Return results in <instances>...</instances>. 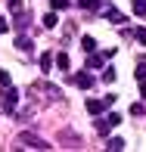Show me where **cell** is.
<instances>
[{
    "instance_id": "obj_6",
    "label": "cell",
    "mask_w": 146,
    "mask_h": 152,
    "mask_svg": "<svg viewBox=\"0 0 146 152\" xmlns=\"http://www.w3.org/2000/svg\"><path fill=\"white\" fill-rule=\"evenodd\" d=\"M103 16H106L109 22H115V25H118V22H124V16L115 10V6H106V10H103Z\"/></svg>"
},
{
    "instance_id": "obj_10",
    "label": "cell",
    "mask_w": 146,
    "mask_h": 152,
    "mask_svg": "<svg viewBox=\"0 0 146 152\" xmlns=\"http://www.w3.org/2000/svg\"><path fill=\"white\" fill-rule=\"evenodd\" d=\"M131 115H134V118H143V115H146V106H140V102H134V106H131Z\"/></svg>"
},
{
    "instance_id": "obj_20",
    "label": "cell",
    "mask_w": 146,
    "mask_h": 152,
    "mask_svg": "<svg viewBox=\"0 0 146 152\" xmlns=\"http://www.w3.org/2000/svg\"><path fill=\"white\" fill-rule=\"evenodd\" d=\"M68 6V0H53V10H65Z\"/></svg>"
},
{
    "instance_id": "obj_12",
    "label": "cell",
    "mask_w": 146,
    "mask_h": 152,
    "mask_svg": "<svg viewBox=\"0 0 146 152\" xmlns=\"http://www.w3.org/2000/svg\"><path fill=\"white\" fill-rule=\"evenodd\" d=\"M56 65L62 68V72H65V68L72 65V62H68V56H65V53H56Z\"/></svg>"
},
{
    "instance_id": "obj_8",
    "label": "cell",
    "mask_w": 146,
    "mask_h": 152,
    "mask_svg": "<svg viewBox=\"0 0 146 152\" xmlns=\"http://www.w3.org/2000/svg\"><path fill=\"white\" fill-rule=\"evenodd\" d=\"M131 6H134L137 16H146V0H131Z\"/></svg>"
},
{
    "instance_id": "obj_22",
    "label": "cell",
    "mask_w": 146,
    "mask_h": 152,
    "mask_svg": "<svg viewBox=\"0 0 146 152\" xmlns=\"http://www.w3.org/2000/svg\"><path fill=\"white\" fill-rule=\"evenodd\" d=\"M134 75H137V78H140V81H143V78H146V65H140V68H137Z\"/></svg>"
},
{
    "instance_id": "obj_16",
    "label": "cell",
    "mask_w": 146,
    "mask_h": 152,
    "mask_svg": "<svg viewBox=\"0 0 146 152\" xmlns=\"http://www.w3.org/2000/svg\"><path fill=\"white\" fill-rule=\"evenodd\" d=\"M50 65H53V56H50V53H44V56H40V68L50 72Z\"/></svg>"
},
{
    "instance_id": "obj_2",
    "label": "cell",
    "mask_w": 146,
    "mask_h": 152,
    "mask_svg": "<svg viewBox=\"0 0 146 152\" xmlns=\"http://www.w3.org/2000/svg\"><path fill=\"white\" fill-rule=\"evenodd\" d=\"M19 140L28 143V149H50V146H47V140H40V137H34V134H22Z\"/></svg>"
},
{
    "instance_id": "obj_17",
    "label": "cell",
    "mask_w": 146,
    "mask_h": 152,
    "mask_svg": "<svg viewBox=\"0 0 146 152\" xmlns=\"http://www.w3.org/2000/svg\"><path fill=\"white\" fill-rule=\"evenodd\" d=\"M0 84H3V87H10V84H12V78H10V72H3V68H0Z\"/></svg>"
},
{
    "instance_id": "obj_5",
    "label": "cell",
    "mask_w": 146,
    "mask_h": 152,
    "mask_svg": "<svg viewBox=\"0 0 146 152\" xmlns=\"http://www.w3.org/2000/svg\"><path fill=\"white\" fill-rule=\"evenodd\" d=\"M75 84H78L81 90H90V87H93V75H84V72L75 75Z\"/></svg>"
},
{
    "instance_id": "obj_13",
    "label": "cell",
    "mask_w": 146,
    "mask_h": 152,
    "mask_svg": "<svg viewBox=\"0 0 146 152\" xmlns=\"http://www.w3.org/2000/svg\"><path fill=\"white\" fill-rule=\"evenodd\" d=\"M109 149L121 152V149H124V140H121V137H112V140H109Z\"/></svg>"
},
{
    "instance_id": "obj_1",
    "label": "cell",
    "mask_w": 146,
    "mask_h": 152,
    "mask_svg": "<svg viewBox=\"0 0 146 152\" xmlns=\"http://www.w3.org/2000/svg\"><path fill=\"white\" fill-rule=\"evenodd\" d=\"M118 124H121V115H106V118H103L100 124H96V130H100V134H106V130H112V127H118Z\"/></svg>"
},
{
    "instance_id": "obj_11",
    "label": "cell",
    "mask_w": 146,
    "mask_h": 152,
    "mask_svg": "<svg viewBox=\"0 0 146 152\" xmlns=\"http://www.w3.org/2000/svg\"><path fill=\"white\" fill-rule=\"evenodd\" d=\"M16 47H19V50H31V37H16Z\"/></svg>"
},
{
    "instance_id": "obj_3",
    "label": "cell",
    "mask_w": 146,
    "mask_h": 152,
    "mask_svg": "<svg viewBox=\"0 0 146 152\" xmlns=\"http://www.w3.org/2000/svg\"><path fill=\"white\" fill-rule=\"evenodd\" d=\"M16 102H19V90H16V87H3V106L12 109Z\"/></svg>"
},
{
    "instance_id": "obj_4",
    "label": "cell",
    "mask_w": 146,
    "mask_h": 152,
    "mask_svg": "<svg viewBox=\"0 0 146 152\" xmlns=\"http://www.w3.org/2000/svg\"><path fill=\"white\" fill-rule=\"evenodd\" d=\"M106 106H109L106 99H87V112H90V115H103V112H106Z\"/></svg>"
},
{
    "instance_id": "obj_19",
    "label": "cell",
    "mask_w": 146,
    "mask_h": 152,
    "mask_svg": "<svg viewBox=\"0 0 146 152\" xmlns=\"http://www.w3.org/2000/svg\"><path fill=\"white\" fill-rule=\"evenodd\" d=\"M6 6H10L12 12H22V3H19V0H6Z\"/></svg>"
},
{
    "instance_id": "obj_18",
    "label": "cell",
    "mask_w": 146,
    "mask_h": 152,
    "mask_svg": "<svg viewBox=\"0 0 146 152\" xmlns=\"http://www.w3.org/2000/svg\"><path fill=\"white\" fill-rule=\"evenodd\" d=\"M134 37H137V40H140V44L146 47V28H137V31H134Z\"/></svg>"
},
{
    "instance_id": "obj_9",
    "label": "cell",
    "mask_w": 146,
    "mask_h": 152,
    "mask_svg": "<svg viewBox=\"0 0 146 152\" xmlns=\"http://www.w3.org/2000/svg\"><path fill=\"white\" fill-rule=\"evenodd\" d=\"M81 50H84V53H93L96 50V40L93 37H84V40H81Z\"/></svg>"
},
{
    "instance_id": "obj_15",
    "label": "cell",
    "mask_w": 146,
    "mask_h": 152,
    "mask_svg": "<svg viewBox=\"0 0 146 152\" xmlns=\"http://www.w3.org/2000/svg\"><path fill=\"white\" fill-rule=\"evenodd\" d=\"M78 6H81V10H96L100 0H78Z\"/></svg>"
},
{
    "instance_id": "obj_23",
    "label": "cell",
    "mask_w": 146,
    "mask_h": 152,
    "mask_svg": "<svg viewBox=\"0 0 146 152\" xmlns=\"http://www.w3.org/2000/svg\"><path fill=\"white\" fill-rule=\"evenodd\" d=\"M140 93H143V96H146V78H143V81H140Z\"/></svg>"
},
{
    "instance_id": "obj_7",
    "label": "cell",
    "mask_w": 146,
    "mask_h": 152,
    "mask_svg": "<svg viewBox=\"0 0 146 152\" xmlns=\"http://www.w3.org/2000/svg\"><path fill=\"white\" fill-rule=\"evenodd\" d=\"M109 56H112V53H96V56H90V62H87V65H90V68H100Z\"/></svg>"
},
{
    "instance_id": "obj_14",
    "label": "cell",
    "mask_w": 146,
    "mask_h": 152,
    "mask_svg": "<svg viewBox=\"0 0 146 152\" xmlns=\"http://www.w3.org/2000/svg\"><path fill=\"white\" fill-rule=\"evenodd\" d=\"M44 28H56V12H47L44 16Z\"/></svg>"
},
{
    "instance_id": "obj_21",
    "label": "cell",
    "mask_w": 146,
    "mask_h": 152,
    "mask_svg": "<svg viewBox=\"0 0 146 152\" xmlns=\"http://www.w3.org/2000/svg\"><path fill=\"white\" fill-rule=\"evenodd\" d=\"M6 31H10V22H6V19L0 16V34H6Z\"/></svg>"
}]
</instances>
